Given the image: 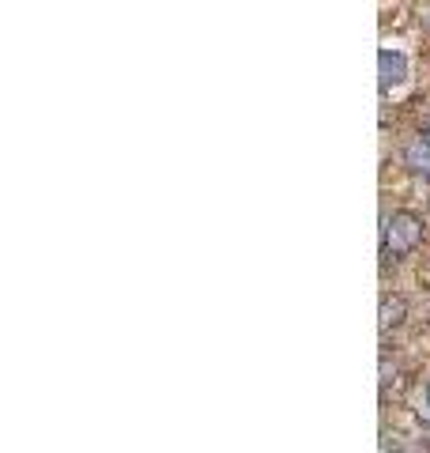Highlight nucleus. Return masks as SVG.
Listing matches in <instances>:
<instances>
[{
  "label": "nucleus",
  "instance_id": "nucleus-2",
  "mask_svg": "<svg viewBox=\"0 0 430 453\" xmlns=\"http://www.w3.org/2000/svg\"><path fill=\"white\" fill-rule=\"evenodd\" d=\"M408 80V57L400 50H381L378 53V83L381 91H393Z\"/></svg>",
  "mask_w": 430,
  "mask_h": 453
},
{
  "label": "nucleus",
  "instance_id": "nucleus-6",
  "mask_svg": "<svg viewBox=\"0 0 430 453\" xmlns=\"http://www.w3.org/2000/svg\"><path fill=\"white\" fill-rule=\"evenodd\" d=\"M426 416H430V386H426Z\"/></svg>",
  "mask_w": 430,
  "mask_h": 453
},
{
  "label": "nucleus",
  "instance_id": "nucleus-3",
  "mask_svg": "<svg viewBox=\"0 0 430 453\" xmlns=\"http://www.w3.org/2000/svg\"><path fill=\"white\" fill-rule=\"evenodd\" d=\"M404 166L411 170V174H419V178H430V136L419 133L411 140V144L404 148Z\"/></svg>",
  "mask_w": 430,
  "mask_h": 453
},
{
  "label": "nucleus",
  "instance_id": "nucleus-5",
  "mask_svg": "<svg viewBox=\"0 0 430 453\" xmlns=\"http://www.w3.org/2000/svg\"><path fill=\"white\" fill-rule=\"evenodd\" d=\"M396 381H400L396 366L389 359H381V396H389V389H396Z\"/></svg>",
  "mask_w": 430,
  "mask_h": 453
},
{
  "label": "nucleus",
  "instance_id": "nucleus-4",
  "mask_svg": "<svg viewBox=\"0 0 430 453\" xmlns=\"http://www.w3.org/2000/svg\"><path fill=\"white\" fill-rule=\"evenodd\" d=\"M404 318H408V303L400 299V295H385L381 306H378V329L393 333L396 325H404Z\"/></svg>",
  "mask_w": 430,
  "mask_h": 453
},
{
  "label": "nucleus",
  "instance_id": "nucleus-1",
  "mask_svg": "<svg viewBox=\"0 0 430 453\" xmlns=\"http://www.w3.org/2000/svg\"><path fill=\"white\" fill-rule=\"evenodd\" d=\"M423 242V223L411 211H393L385 216L381 226V253L385 257H408V253Z\"/></svg>",
  "mask_w": 430,
  "mask_h": 453
},
{
  "label": "nucleus",
  "instance_id": "nucleus-7",
  "mask_svg": "<svg viewBox=\"0 0 430 453\" xmlns=\"http://www.w3.org/2000/svg\"><path fill=\"white\" fill-rule=\"evenodd\" d=\"M426 136H430V129H426Z\"/></svg>",
  "mask_w": 430,
  "mask_h": 453
}]
</instances>
